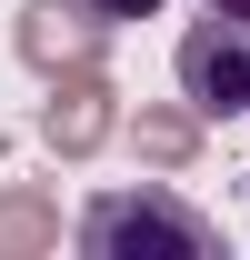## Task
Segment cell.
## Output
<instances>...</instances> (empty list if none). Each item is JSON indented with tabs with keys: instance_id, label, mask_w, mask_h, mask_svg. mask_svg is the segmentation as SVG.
Masks as SVG:
<instances>
[{
	"instance_id": "cell-2",
	"label": "cell",
	"mask_w": 250,
	"mask_h": 260,
	"mask_svg": "<svg viewBox=\"0 0 250 260\" xmlns=\"http://www.w3.org/2000/svg\"><path fill=\"white\" fill-rule=\"evenodd\" d=\"M180 100L200 110V120H230V110H250V20L210 10V20L180 40Z\"/></svg>"
},
{
	"instance_id": "cell-4",
	"label": "cell",
	"mask_w": 250,
	"mask_h": 260,
	"mask_svg": "<svg viewBox=\"0 0 250 260\" xmlns=\"http://www.w3.org/2000/svg\"><path fill=\"white\" fill-rule=\"evenodd\" d=\"M210 10H230V20H250V0H210Z\"/></svg>"
},
{
	"instance_id": "cell-1",
	"label": "cell",
	"mask_w": 250,
	"mask_h": 260,
	"mask_svg": "<svg viewBox=\"0 0 250 260\" xmlns=\"http://www.w3.org/2000/svg\"><path fill=\"white\" fill-rule=\"evenodd\" d=\"M80 250L90 260H220V230L170 190H100L80 210Z\"/></svg>"
},
{
	"instance_id": "cell-3",
	"label": "cell",
	"mask_w": 250,
	"mask_h": 260,
	"mask_svg": "<svg viewBox=\"0 0 250 260\" xmlns=\"http://www.w3.org/2000/svg\"><path fill=\"white\" fill-rule=\"evenodd\" d=\"M80 10H100V20H150L160 0H80Z\"/></svg>"
}]
</instances>
